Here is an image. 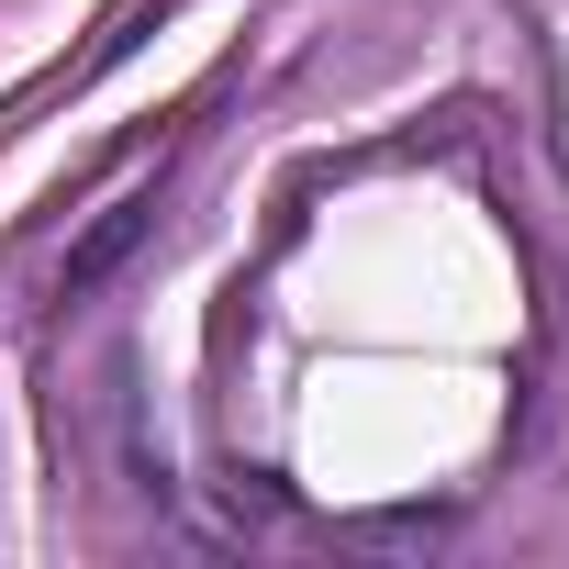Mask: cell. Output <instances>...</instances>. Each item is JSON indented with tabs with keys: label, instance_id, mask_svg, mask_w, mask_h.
I'll return each instance as SVG.
<instances>
[{
	"label": "cell",
	"instance_id": "cell-1",
	"mask_svg": "<svg viewBox=\"0 0 569 569\" xmlns=\"http://www.w3.org/2000/svg\"><path fill=\"white\" fill-rule=\"evenodd\" d=\"M134 234H146V201H112V212L68 246V291H101V279L123 268V246H134Z\"/></svg>",
	"mask_w": 569,
	"mask_h": 569
}]
</instances>
